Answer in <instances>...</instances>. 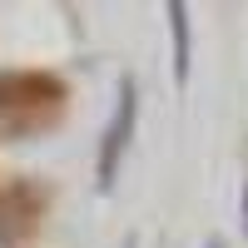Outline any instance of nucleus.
I'll return each mask as SVG.
<instances>
[{
  "label": "nucleus",
  "mask_w": 248,
  "mask_h": 248,
  "mask_svg": "<svg viewBox=\"0 0 248 248\" xmlns=\"http://www.w3.org/2000/svg\"><path fill=\"white\" fill-rule=\"evenodd\" d=\"M70 109V85L55 70H5L0 75V139L55 134Z\"/></svg>",
  "instance_id": "obj_1"
},
{
  "label": "nucleus",
  "mask_w": 248,
  "mask_h": 248,
  "mask_svg": "<svg viewBox=\"0 0 248 248\" xmlns=\"http://www.w3.org/2000/svg\"><path fill=\"white\" fill-rule=\"evenodd\" d=\"M45 209H50V189L45 184H30L20 179L0 194V248H20L40 233L45 223Z\"/></svg>",
  "instance_id": "obj_2"
},
{
  "label": "nucleus",
  "mask_w": 248,
  "mask_h": 248,
  "mask_svg": "<svg viewBox=\"0 0 248 248\" xmlns=\"http://www.w3.org/2000/svg\"><path fill=\"white\" fill-rule=\"evenodd\" d=\"M134 119H139V85H134V75H124L114 114L105 124V134H99V189H114L119 159H124V149H129V139H134Z\"/></svg>",
  "instance_id": "obj_3"
},
{
  "label": "nucleus",
  "mask_w": 248,
  "mask_h": 248,
  "mask_svg": "<svg viewBox=\"0 0 248 248\" xmlns=\"http://www.w3.org/2000/svg\"><path fill=\"white\" fill-rule=\"evenodd\" d=\"M169 35H174V79L189 85V10L169 5Z\"/></svg>",
  "instance_id": "obj_4"
},
{
  "label": "nucleus",
  "mask_w": 248,
  "mask_h": 248,
  "mask_svg": "<svg viewBox=\"0 0 248 248\" xmlns=\"http://www.w3.org/2000/svg\"><path fill=\"white\" fill-rule=\"evenodd\" d=\"M119 248H139V238H134V233H129V238H124V243H119Z\"/></svg>",
  "instance_id": "obj_5"
},
{
  "label": "nucleus",
  "mask_w": 248,
  "mask_h": 248,
  "mask_svg": "<svg viewBox=\"0 0 248 248\" xmlns=\"http://www.w3.org/2000/svg\"><path fill=\"white\" fill-rule=\"evenodd\" d=\"M243 229H248V189H243Z\"/></svg>",
  "instance_id": "obj_6"
},
{
  "label": "nucleus",
  "mask_w": 248,
  "mask_h": 248,
  "mask_svg": "<svg viewBox=\"0 0 248 248\" xmlns=\"http://www.w3.org/2000/svg\"><path fill=\"white\" fill-rule=\"evenodd\" d=\"M209 248H229V243H223V238H209Z\"/></svg>",
  "instance_id": "obj_7"
}]
</instances>
